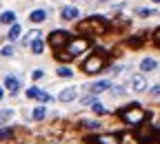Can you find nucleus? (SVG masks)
<instances>
[{
	"mask_svg": "<svg viewBox=\"0 0 160 144\" xmlns=\"http://www.w3.org/2000/svg\"><path fill=\"white\" fill-rule=\"evenodd\" d=\"M76 95H78V91H76L73 87H67V89L60 91L58 100H60V102H71V100H76Z\"/></svg>",
	"mask_w": 160,
	"mask_h": 144,
	"instance_id": "11",
	"label": "nucleus"
},
{
	"mask_svg": "<svg viewBox=\"0 0 160 144\" xmlns=\"http://www.w3.org/2000/svg\"><path fill=\"white\" fill-rule=\"evenodd\" d=\"M136 16H140V18H151V16H156V11H153V9L140 7V9H136Z\"/></svg>",
	"mask_w": 160,
	"mask_h": 144,
	"instance_id": "19",
	"label": "nucleus"
},
{
	"mask_svg": "<svg viewBox=\"0 0 160 144\" xmlns=\"http://www.w3.org/2000/svg\"><path fill=\"white\" fill-rule=\"evenodd\" d=\"M147 87H149V84H147L145 75H133V78H131V89H133L136 93H142Z\"/></svg>",
	"mask_w": 160,
	"mask_h": 144,
	"instance_id": "9",
	"label": "nucleus"
},
{
	"mask_svg": "<svg viewBox=\"0 0 160 144\" xmlns=\"http://www.w3.org/2000/svg\"><path fill=\"white\" fill-rule=\"evenodd\" d=\"M0 53H2L5 58H9V55H13V47H9V45H7V47H2V51H0Z\"/></svg>",
	"mask_w": 160,
	"mask_h": 144,
	"instance_id": "28",
	"label": "nucleus"
},
{
	"mask_svg": "<svg viewBox=\"0 0 160 144\" xmlns=\"http://www.w3.org/2000/svg\"><path fill=\"white\" fill-rule=\"evenodd\" d=\"M42 75H45V73H42V71H40V69H36V71L31 73V78H33V80H40V78H42Z\"/></svg>",
	"mask_w": 160,
	"mask_h": 144,
	"instance_id": "31",
	"label": "nucleus"
},
{
	"mask_svg": "<svg viewBox=\"0 0 160 144\" xmlns=\"http://www.w3.org/2000/svg\"><path fill=\"white\" fill-rule=\"evenodd\" d=\"M0 22H2V25H13V22H16V13H13V11H2Z\"/></svg>",
	"mask_w": 160,
	"mask_h": 144,
	"instance_id": "16",
	"label": "nucleus"
},
{
	"mask_svg": "<svg viewBox=\"0 0 160 144\" xmlns=\"http://www.w3.org/2000/svg\"><path fill=\"white\" fill-rule=\"evenodd\" d=\"M87 49H89V40H87V38H71L69 42H67V47H65V51H67L71 58L85 53Z\"/></svg>",
	"mask_w": 160,
	"mask_h": 144,
	"instance_id": "4",
	"label": "nucleus"
},
{
	"mask_svg": "<svg viewBox=\"0 0 160 144\" xmlns=\"http://www.w3.org/2000/svg\"><path fill=\"white\" fill-rule=\"evenodd\" d=\"M2 95H5V91H2V87H0V100H2Z\"/></svg>",
	"mask_w": 160,
	"mask_h": 144,
	"instance_id": "34",
	"label": "nucleus"
},
{
	"mask_svg": "<svg viewBox=\"0 0 160 144\" xmlns=\"http://www.w3.org/2000/svg\"><path fill=\"white\" fill-rule=\"evenodd\" d=\"M153 42L160 47V29H156V33H153Z\"/></svg>",
	"mask_w": 160,
	"mask_h": 144,
	"instance_id": "32",
	"label": "nucleus"
},
{
	"mask_svg": "<svg viewBox=\"0 0 160 144\" xmlns=\"http://www.w3.org/2000/svg\"><path fill=\"white\" fill-rule=\"evenodd\" d=\"M60 18L62 20H73V18H78V9L76 7H65L60 11Z\"/></svg>",
	"mask_w": 160,
	"mask_h": 144,
	"instance_id": "14",
	"label": "nucleus"
},
{
	"mask_svg": "<svg viewBox=\"0 0 160 144\" xmlns=\"http://www.w3.org/2000/svg\"><path fill=\"white\" fill-rule=\"evenodd\" d=\"M29 18H31V22H45V20H47V11L45 9H33Z\"/></svg>",
	"mask_w": 160,
	"mask_h": 144,
	"instance_id": "13",
	"label": "nucleus"
},
{
	"mask_svg": "<svg viewBox=\"0 0 160 144\" xmlns=\"http://www.w3.org/2000/svg\"><path fill=\"white\" fill-rule=\"evenodd\" d=\"M82 124H85V127H87V129H91V131H93V129H98V127H100V124H98V122H89V120H85V122H82Z\"/></svg>",
	"mask_w": 160,
	"mask_h": 144,
	"instance_id": "29",
	"label": "nucleus"
},
{
	"mask_svg": "<svg viewBox=\"0 0 160 144\" xmlns=\"http://www.w3.org/2000/svg\"><path fill=\"white\" fill-rule=\"evenodd\" d=\"M11 115H13V111H11V109H5V111H0V124H2V122H7Z\"/></svg>",
	"mask_w": 160,
	"mask_h": 144,
	"instance_id": "22",
	"label": "nucleus"
},
{
	"mask_svg": "<svg viewBox=\"0 0 160 144\" xmlns=\"http://www.w3.org/2000/svg\"><path fill=\"white\" fill-rule=\"evenodd\" d=\"M151 95H153V98H160V84L151 87Z\"/></svg>",
	"mask_w": 160,
	"mask_h": 144,
	"instance_id": "30",
	"label": "nucleus"
},
{
	"mask_svg": "<svg viewBox=\"0 0 160 144\" xmlns=\"http://www.w3.org/2000/svg\"><path fill=\"white\" fill-rule=\"evenodd\" d=\"M120 118H122L127 124H133V127H138V124H142V122L147 120V113L138 107V102H133L131 107H127V109H122L120 111Z\"/></svg>",
	"mask_w": 160,
	"mask_h": 144,
	"instance_id": "1",
	"label": "nucleus"
},
{
	"mask_svg": "<svg viewBox=\"0 0 160 144\" xmlns=\"http://www.w3.org/2000/svg\"><path fill=\"white\" fill-rule=\"evenodd\" d=\"M122 93H125V89H120V87L113 89V95H122Z\"/></svg>",
	"mask_w": 160,
	"mask_h": 144,
	"instance_id": "33",
	"label": "nucleus"
},
{
	"mask_svg": "<svg viewBox=\"0 0 160 144\" xmlns=\"http://www.w3.org/2000/svg\"><path fill=\"white\" fill-rule=\"evenodd\" d=\"M31 115H33V120H42V118H45V109H42V107H36Z\"/></svg>",
	"mask_w": 160,
	"mask_h": 144,
	"instance_id": "23",
	"label": "nucleus"
},
{
	"mask_svg": "<svg viewBox=\"0 0 160 144\" xmlns=\"http://www.w3.org/2000/svg\"><path fill=\"white\" fill-rule=\"evenodd\" d=\"M153 2H156V5H160V0H153Z\"/></svg>",
	"mask_w": 160,
	"mask_h": 144,
	"instance_id": "35",
	"label": "nucleus"
},
{
	"mask_svg": "<svg viewBox=\"0 0 160 144\" xmlns=\"http://www.w3.org/2000/svg\"><path fill=\"white\" fill-rule=\"evenodd\" d=\"M140 69H142L145 73H147V71H153V69H156V60H153V58H145L142 62H140Z\"/></svg>",
	"mask_w": 160,
	"mask_h": 144,
	"instance_id": "17",
	"label": "nucleus"
},
{
	"mask_svg": "<svg viewBox=\"0 0 160 144\" xmlns=\"http://www.w3.org/2000/svg\"><path fill=\"white\" fill-rule=\"evenodd\" d=\"M27 95L33 98V100H38V102H51V100H53L49 93L40 91V89H36V87H29V89H27Z\"/></svg>",
	"mask_w": 160,
	"mask_h": 144,
	"instance_id": "8",
	"label": "nucleus"
},
{
	"mask_svg": "<svg viewBox=\"0 0 160 144\" xmlns=\"http://www.w3.org/2000/svg\"><path fill=\"white\" fill-rule=\"evenodd\" d=\"M100 2H105V0H100Z\"/></svg>",
	"mask_w": 160,
	"mask_h": 144,
	"instance_id": "36",
	"label": "nucleus"
},
{
	"mask_svg": "<svg viewBox=\"0 0 160 144\" xmlns=\"http://www.w3.org/2000/svg\"><path fill=\"white\" fill-rule=\"evenodd\" d=\"M91 109H93V111H96V113H100V115H102V113H107V109H105V107H102V104H100V102H96V104H93V107H91Z\"/></svg>",
	"mask_w": 160,
	"mask_h": 144,
	"instance_id": "26",
	"label": "nucleus"
},
{
	"mask_svg": "<svg viewBox=\"0 0 160 144\" xmlns=\"http://www.w3.org/2000/svg\"><path fill=\"white\" fill-rule=\"evenodd\" d=\"M9 137H13L11 129H0V140H9Z\"/></svg>",
	"mask_w": 160,
	"mask_h": 144,
	"instance_id": "24",
	"label": "nucleus"
},
{
	"mask_svg": "<svg viewBox=\"0 0 160 144\" xmlns=\"http://www.w3.org/2000/svg\"><path fill=\"white\" fill-rule=\"evenodd\" d=\"M96 102H98V100H96L93 95H89V98H85V100H82V104H85V107H93Z\"/></svg>",
	"mask_w": 160,
	"mask_h": 144,
	"instance_id": "27",
	"label": "nucleus"
},
{
	"mask_svg": "<svg viewBox=\"0 0 160 144\" xmlns=\"http://www.w3.org/2000/svg\"><path fill=\"white\" fill-rule=\"evenodd\" d=\"M56 55H58V60L60 62H67V60H71V55L65 51V49H60V51H56Z\"/></svg>",
	"mask_w": 160,
	"mask_h": 144,
	"instance_id": "21",
	"label": "nucleus"
},
{
	"mask_svg": "<svg viewBox=\"0 0 160 144\" xmlns=\"http://www.w3.org/2000/svg\"><path fill=\"white\" fill-rule=\"evenodd\" d=\"M5 87H7V91H9V93H18L20 82H18V78H13V75H7V80H5Z\"/></svg>",
	"mask_w": 160,
	"mask_h": 144,
	"instance_id": "12",
	"label": "nucleus"
},
{
	"mask_svg": "<svg viewBox=\"0 0 160 144\" xmlns=\"http://www.w3.org/2000/svg\"><path fill=\"white\" fill-rule=\"evenodd\" d=\"M82 69H85L87 73H98V71H102V69H105V55L96 53V55L87 58L85 65H82Z\"/></svg>",
	"mask_w": 160,
	"mask_h": 144,
	"instance_id": "6",
	"label": "nucleus"
},
{
	"mask_svg": "<svg viewBox=\"0 0 160 144\" xmlns=\"http://www.w3.org/2000/svg\"><path fill=\"white\" fill-rule=\"evenodd\" d=\"M78 29H80V31H91V33H96V36H102V33H107V22H105V18L93 16V18H89V20H82V22L78 25Z\"/></svg>",
	"mask_w": 160,
	"mask_h": 144,
	"instance_id": "2",
	"label": "nucleus"
},
{
	"mask_svg": "<svg viewBox=\"0 0 160 144\" xmlns=\"http://www.w3.org/2000/svg\"><path fill=\"white\" fill-rule=\"evenodd\" d=\"M69 40H71L69 31L58 29V31H51V36H49V45H51L56 51H60V49H65V47H67V42H69Z\"/></svg>",
	"mask_w": 160,
	"mask_h": 144,
	"instance_id": "5",
	"label": "nucleus"
},
{
	"mask_svg": "<svg viewBox=\"0 0 160 144\" xmlns=\"http://www.w3.org/2000/svg\"><path fill=\"white\" fill-rule=\"evenodd\" d=\"M58 75H62V78H71V75H73V71H71V69H67V67H60V69H58Z\"/></svg>",
	"mask_w": 160,
	"mask_h": 144,
	"instance_id": "25",
	"label": "nucleus"
},
{
	"mask_svg": "<svg viewBox=\"0 0 160 144\" xmlns=\"http://www.w3.org/2000/svg\"><path fill=\"white\" fill-rule=\"evenodd\" d=\"M109 87H111V82H109V80H98V82H93V84L89 87V93H91V95H98V93L107 91Z\"/></svg>",
	"mask_w": 160,
	"mask_h": 144,
	"instance_id": "10",
	"label": "nucleus"
},
{
	"mask_svg": "<svg viewBox=\"0 0 160 144\" xmlns=\"http://www.w3.org/2000/svg\"><path fill=\"white\" fill-rule=\"evenodd\" d=\"M127 45H129V47H140V45H142V36H136V38H129V40H127Z\"/></svg>",
	"mask_w": 160,
	"mask_h": 144,
	"instance_id": "20",
	"label": "nucleus"
},
{
	"mask_svg": "<svg viewBox=\"0 0 160 144\" xmlns=\"http://www.w3.org/2000/svg\"><path fill=\"white\" fill-rule=\"evenodd\" d=\"M89 144H120V137L118 135H89L87 137Z\"/></svg>",
	"mask_w": 160,
	"mask_h": 144,
	"instance_id": "7",
	"label": "nucleus"
},
{
	"mask_svg": "<svg viewBox=\"0 0 160 144\" xmlns=\"http://www.w3.org/2000/svg\"><path fill=\"white\" fill-rule=\"evenodd\" d=\"M42 49H45V42L40 40V36H36V38L31 40V51H33V53H42Z\"/></svg>",
	"mask_w": 160,
	"mask_h": 144,
	"instance_id": "15",
	"label": "nucleus"
},
{
	"mask_svg": "<svg viewBox=\"0 0 160 144\" xmlns=\"http://www.w3.org/2000/svg\"><path fill=\"white\" fill-rule=\"evenodd\" d=\"M136 137L140 142H145V144H160V129H153V127L145 124L142 129L136 133Z\"/></svg>",
	"mask_w": 160,
	"mask_h": 144,
	"instance_id": "3",
	"label": "nucleus"
},
{
	"mask_svg": "<svg viewBox=\"0 0 160 144\" xmlns=\"http://www.w3.org/2000/svg\"><path fill=\"white\" fill-rule=\"evenodd\" d=\"M20 33H22L20 25H18V22H13V25H11V29H9V33H7V38H9V40H18V38H20Z\"/></svg>",
	"mask_w": 160,
	"mask_h": 144,
	"instance_id": "18",
	"label": "nucleus"
}]
</instances>
